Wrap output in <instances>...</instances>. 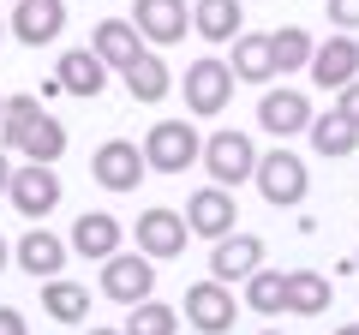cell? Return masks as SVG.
Segmentation results:
<instances>
[{
	"instance_id": "obj_1",
	"label": "cell",
	"mask_w": 359,
	"mask_h": 335,
	"mask_svg": "<svg viewBox=\"0 0 359 335\" xmlns=\"http://www.w3.org/2000/svg\"><path fill=\"white\" fill-rule=\"evenodd\" d=\"M0 144H6L13 156H25V162L54 168V162L66 156V126L36 108V114H25V120H6V126H0Z\"/></svg>"
},
{
	"instance_id": "obj_2",
	"label": "cell",
	"mask_w": 359,
	"mask_h": 335,
	"mask_svg": "<svg viewBox=\"0 0 359 335\" xmlns=\"http://www.w3.org/2000/svg\"><path fill=\"white\" fill-rule=\"evenodd\" d=\"M198 156H204V138L192 132V120H156L150 138H144V162L156 174H186Z\"/></svg>"
},
{
	"instance_id": "obj_3",
	"label": "cell",
	"mask_w": 359,
	"mask_h": 335,
	"mask_svg": "<svg viewBox=\"0 0 359 335\" xmlns=\"http://www.w3.org/2000/svg\"><path fill=\"white\" fill-rule=\"evenodd\" d=\"M150 294H156V258H144V252H114V258L102 264V299H114V306H144Z\"/></svg>"
},
{
	"instance_id": "obj_4",
	"label": "cell",
	"mask_w": 359,
	"mask_h": 335,
	"mask_svg": "<svg viewBox=\"0 0 359 335\" xmlns=\"http://www.w3.org/2000/svg\"><path fill=\"white\" fill-rule=\"evenodd\" d=\"M233 102V66L222 60V54H204V60L186 66V108L192 114H222V108Z\"/></svg>"
},
{
	"instance_id": "obj_5",
	"label": "cell",
	"mask_w": 359,
	"mask_h": 335,
	"mask_svg": "<svg viewBox=\"0 0 359 335\" xmlns=\"http://www.w3.org/2000/svg\"><path fill=\"white\" fill-rule=\"evenodd\" d=\"M144 174H150V162H144V150L126 144V138H108L102 150L90 156V180L102 186V192H138Z\"/></svg>"
},
{
	"instance_id": "obj_6",
	"label": "cell",
	"mask_w": 359,
	"mask_h": 335,
	"mask_svg": "<svg viewBox=\"0 0 359 335\" xmlns=\"http://www.w3.org/2000/svg\"><path fill=\"white\" fill-rule=\"evenodd\" d=\"M252 180H257V192H264L276 210H294L299 198H306V162H299L294 150H264Z\"/></svg>"
},
{
	"instance_id": "obj_7",
	"label": "cell",
	"mask_w": 359,
	"mask_h": 335,
	"mask_svg": "<svg viewBox=\"0 0 359 335\" xmlns=\"http://www.w3.org/2000/svg\"><path fill=\"white\" fill-rule=\"evenodd\" d=\"M233 317H240V299L228 294V282H192L186 287V323H192L198 335H228Z\"/></svg>"
},
{
	"instance_id": "obj_8",
	"label": "cell",
	"mask_w": 359,
	"mask_h": 335,
	"mask_svg": "<svg viewBox=\"0 0 359 335\" xmlns=\"http://www.w3.org/2000/svg\"><path fill=\"white\" fill-rule=\"evenodd\" d=\"M204 168L216 174V186H245L257 174V150L245 132H216L204 138Z\"/></svg>"
},
{
	"instance_id": "obj_9",
	"label": "cell",
	"mask_w": 359,
	"mask_h": 335,
	"mask_svg": "<svg viewBox=\"0 0 359 335\" xmlns=\"http://www.w3.org/2000/svg\"><path fill=\"white\" fill-rule=\"evenodd\" d=\"M6 198H13L18 216L42 221L54 204H60V174H54V168H42V162H25V168H13V186H6Z\"/></svg>"
},
{
	"instance_id": "obj_10",
	"label": "cell",
	"mask_w": 359,
	"mask_h": 335,
	"mask_svg": "<svg viewBox=\"0 0 359 335\" xmlns=\"http://www.w3.org/2000/svg\"><path fill=\"white\" fill-rule=\"evenodd\" d=\"M306 72H311V84H318V90H335V96H341L347 84L359 78V42L347 36V30H335L330 42H318V54H311Z\"/></svg>"
},
{
	"instance_id": "obj_11",
	"label": "cell",
	"mask_w": 359,
	"mask_h": 335,
	"mask_svg": "<svg viewBox=\"0 0 359 335\" xmlns=\"http://www.w3.org/2000/svg\"><path fill=\"white\" fill-rule=\"evenodd\" d=\"M132 25H138L144 42L174 48V42H186V30H192V6H186V0H138V6H132Z\"/></svg>"
},
{
	"instance_id": "obj_12",
	"label": "cell",
	"mask_w": 359,
	"mask_h": 335,
	"mask_svg": "<svg viewBox=\"0 0 359 335\" xmlns=\"http://www.w3.org/2000/svg\"><path fill=\"white\" fill-rule=\"evenodd\" d=\"M186 216H180V210H168V204H156V210H144L138 216V252L144 258H180V252H186Z\"/></svg>"
},
{
	"instance_id": "obj_13",
	"label": "cell",
	"mask_w": 359,
	"mask_h": 335,
	"mask_svg": "<svg viewBox=\"0 0 359 335\" xmlns=\"http://www.w3.org/2000/svg\"><path fill=\"white\" fill-rule=\"evenodd\" d=\"M233 198H228V186H204V192H192L186 198V228L198 233V240H228L233 233Z\"/></svg>"
},
{
	"instance_id": "obj_14",
	"label": "cell",
	"mask_w": 359,
	"mask_h": 335,
	"mask_svg": "<svg viewBox=\"0 0 359 335\" xmlns=\"http://www.w3.org/2000/svg\"><path fill=\"white\" fill-rule=\"evenodd\" d=\"M257 270H264V240H252V233H228V240L210 245V275L216 282H252Z\"/></svg>"
},
{
	"instance_id": "obj_15",
	"label": "cell",
	"mask_w": 359,
	"mask_h": 335,
	"mask_svg": "<svg viewBox=\"0 0 359 335\" xmlns=\"http://www.w3.org/2000/svg\"><path fill=\"white\" fill-rule=\"evenodd\" d=\"M311 102L299 90H264V102H257V126L269 132V138H294V132H311Z\"/></svg>"
},
{
	"instance_id": "obj_16",
	"label": "cell",
	"mask_w": 359,
	"mask_h": 335,
	"mask_svg": "<svg viewBox=\"0 0 359 335\" xmlns=\"http://www.w3.org/2000/svg\"><path fill=\"white\" fill-rule=\"evenodd\" d=\"M66 30V6L60 0H18L13 6V36L25 48H42V42H60Z\"/></svg>"
},
{
	"instance_id": "obj_17",
	"label": "cell",
	"mask_w": 359,
	"mask_h": 335,
	"mask_svg": "<svg viewBox=\"0 0 359 335\" xmlns=\"http://www.w3.org/2000/svg\"><path fill=\"white\" fill-rule=\"evenodd\" d=\"M90 48L108 60V72H126V66H138L144 54H150L132 18H102V25H96V36H90Z\"/></svg>"
},
{
	"instance_id": "obj_18",
	"label": "cell",
	"mask_w": 359,
	"mask_h": 335,
	"mask_svg": "<svg viewBox=\"0 0 359 335\" xmlns=\"http://www.w3.org/2000/svg\"><path fill=\"white\" fill-rule=\"evenodd\" d=\"M60 90H72L78 102H96L102 96V84H108V60L96 48H72V54H60Z\"/></svg>"
},
{
	"instance_id": "obj_19",
	"label": "cell",
	"mask_w": 359,
	"mask_h": 335,
	"mask_svg": "<svg viewBox=\"0 0 359 335\" xmlns=\"http://www.w3.org/2000/svg\"><path fill=\"white\" fill-rule=\"evenodd\" d=\"M72 252H78V258L108 264L120 252V221L108 216V210H84V216L72 221Z\"/></svg>"
},
{
	"instance_id": "obj_20",
	"label": "cell",
	"mask_w": 359,
	"mask_h": 335,
	"mask_svg": "<svg viewBox=\"0 0 359 335\" xmlns=\"http://www.w3.org/2000/svg\"><path fill=\"white\" fill-rule=\"evenodd\" d=\"M66 252H72V245H66V240H54L48 228H30L25 240H18V252H13V258H18V270H30V275H42V282H54V275L66 270Z\"/></svg>"
},
{
	"instance_id": "obj_21",
	"label": "cell",
	"mask_w": 359,
	"mask_h": 335,
	"mask_svg": "<svg viewBox=\"0 0 359 335\" xmlns=\"http://www.w3.org/2000/svg\"><path fill=\"white\" fill-rule=\"evenodd\" d=\"M192 30L204 42H233V36H245V6L240 0H198L192 6Z\"/></svg>"
},
{
	"instance_id": "obj_22",
	"label": "cell",
	"mask_w": 359,
	"mask_h": 335,
	"mask_svg": "<svg viewBox=\"0 0 359 335\" xmlns=\"http://www.w3.org/2000/svg\"><path fill=\"white\" fill-rule=\"evenodd\" d=\"M330 299H335L330 275H318V270H287V311H299V317H323Z\"/></svg>"
},
{
	"instance_id": "obj_23",
	"label": "cell",
	"mask_w": 359,
	"mask_h": 335,
	"mask_svg": "<svg viewBox=\"0 0 359 335\" xmlns=\"http://www.w3.org/2000/svg\"><path fill=\"white\" fill-rule=\"evenodd\" d=\"M233 78H245V84H269L276 78V48H269V36H233Z\"/></svg>"
},
{
	"instance_id": "obj_24",
	"label": "cell",
	"mask_w": 359,
	"mask_h": 335,
	"mask_svg": "<svg viewBox=\"0 0 359 335\" xmlns=\"http://www.w3.org/2000/svg\"><path fill=\"white\" fill-rule=\"evenodd\" d=\"M120 78H126V96H132V102H162V96L174 90V72H168L162 54H144V60L126 66Z\"/></svg>"
},
{
	"instance_id": "obj_25",
	"label": "cell",
	"mask_w": 359,
	"mask_h": 335,
	"mask_svg": "<svg viewBox=\"0 0 359 335\" xmlns=\"http://www.w3.org/2000/svg\"><path fill=\"white\" fill-rule=\"evenodd\" d=\"M353 144H359V126H353L335 102H330V114L311 120V150H318V156H330V162H335V156H347Z\"/></svg>"
},
{
	"instance_id": "obj_26",
	"label": "cell",
	"mask_w": 359,
	"mask_h": 335,
	"mask_svg": "<svg viewBox=\"0 0 359 335\" xmlns=\"http://www.w3.org/2000/svg\"><path fill=\"white\" fill-rule=\"evenodd\" d=\"M42 311H48L54 323H84L90 317V287L66 282V275H54L48 287H42Z\"/></svg>"
},
{
	"instance_id": "obj_27",
	"label": "cell",
	"mask_w": 359,
	"mask_h": 335,
	"mask_svg": "<svg viewBox=\"0 0 359 335\" xmlns=\"http://www.w3.org/2000/svg\"><path fill=\"white\" fill-rule=\"evenodd\" d=\"M269 48H276V72H299V66H311L318 42H311L306 25H282L276 36H269Z\"/></svg>"
},
{
	"instance_id": "obj_28",
	"label": "cell",
	"mask_w": 359,
	"mask_h": 335,
	"mask_svg": "<svg viewBox=\"0 0 359 335\" xmlns=\"http://www.w3.org/2000/svg\"><path fill=\"white\" fill-rule=\"evenodd\" d=\"M245 306L252 311H264V317H276V311H287V275L282 270H257L252 282H245Z\"/></svg>"
},
{
	"instance_id": "obj_29",
	"label": "cell",
	"mask_w": 359,
	"mask_h": 335,
	"mask_svg": "<svg viewBox=\"0 0 359 335\" xmlns=\"http://www.w3.org/2000/svg\"><path fill=\"white\" fill-rule=\"evenodd\" d=\"M180 311L162 306V299H144V306H126V335H174Z\"/></svg>"
},
{
	"instance_id": "obj_30",
	"label": "cell",
	"mask_w": 359,
	"mask_h": 335,
	"mask_svg": "<svg viewBox=\"0 0 359 335\" xmlns=\"http://www.w3.org/2000/svg\"><path fill=\"white\" fill-rule=\"evenodd\" d=\"M330 18L341 30H359V0H330Z\"/></svg>"
},
{
	"instance_id": "obj_31",
	"label": "cell",
	"mask_w": 359,
	"mask_h": 335,
	"mask_svg": "<svg viewBox=\"0 0 359 335\" xmlns=\"http://www.w3.org/2000/svg\"><path fill=\"white\" fill-rule=\"evenodd\" d=\"M335 108H341V114H347V120H353V126H359V78H353V84H347V90H341V102H335Z\"/></svg>"
},
{
	"instance_id": "obj_32",
	"label": "cell",
	"mask_w": 359,
	"mask_h": 335,
	"mask_svg": "<svg viewBox=\"0 0 359 335\" xmlns=\"http://www.w3.org/2000/svg\"><path fill=\"white\" fill-rule=\"evenodd\" d=\"M0 335H30V329H25V317H18L13 306H0Z\"/></svg>"
},
{
	"instance_id": "obj_33",
	"label": "cell",
	"mask_w": 359,
	"mask_h": 335,
	"mask_svg": "<svg viewBox=\"0 0 359 335\" xmlns=\"http://www.w3.org/2000/svg\"><path fill=\"white\" fill-rule=\"evenodd\" d=\"M6 186H13V150H0V198H6Z\"/></svg>"
},
{
	"instance_id": "obj_34",
	"label": "cell",
	"mask_w": 359,
	"mask_h": 335,
	"mask_svg": "<svg viewBox=\"0 0 359 335\" xmlns=\"http://www.w3.org/2000/svg\"><path fill=\"white\" fill-rule=\"evenodd\" d=\"M6 264H13V245H6V240H0V270H6Z\"/></svg>"
},
{
	"instance_id": "obj_35",
	"label": "cell",
	"mask_w": 359,
	"mask_h": 335,
	"mask_svg": "<svg viewBox=\"0 0 359 335\" xmlns=\"http://www.w3.org/2000/svg\"><path fill=\"white\" fill-rule=\"evenodd\" d=\"M335 335H359V323H347V329H335Z\"/></svg>"
},
{
	"instance_id": "obj_36",
	"label": "cell",
	"mask_w": 359,
	"mask_h": 335,
	"mask_svg": "<svg viewBox=\"0 0 359 335\" xmlns=\"http://www.w3.org/2000/svg\"><path fill=\"white\" fill-rule=\"evenodd\" d=\"M90 335H126V329H90Z\"/></svg>"
},
{
	"instance_id": "obj_37",
	"label": "cell",
	"mask_w": 359,
	"mask_h": 335,
	"mask_svg": "<svg viewBox=\"0 0 359 335\" xmlns=\"http://www.w3.org/2000/svg\"><path fill=\"white\" fill-rule=\"evenodd\" d=\"M0 126H6V96H0Z\"/></svg>"
},
{
	"instance_id": "obj_38",
	"label": "cell",
	"mask_w": 359,
	"mask_h": 335,
	"mask_svg": "<svg viewBox=\"0 0 359 335\" xmlns=\"http://www.w3.org/2000/svg\"><path fill=\"white\" fill-rule=\"evenodd\" d=\"M353 270H359V252H353Z\"/></svg>"
},
{
	"instance_id": "obj_39",
	"label": "cell",
	"mask_w": 359,
	"mask_h": 335,
	"mask_svg": "<svg viewBox=\"0 0 359 335\" xmlns=\"http://www.w3.org/2000/svg\"><path fill=\"white\" fill-rule=\"evenodd\" d=\"M0 36H6V25H0Z\"/></svg>"
},
{
	"instance_id": "obj_40",
	"label": "cell",
	"mask_w": 359,
	"mask_h": 335,
	"mask_svg": "<svg viewBox=\"0 0 359 335\" xmlns=\"http://www.w3.org/2000/svg\"><path fill=\"white\" fill-rule=\"evenodd\" d=\"M264 335H276V329H264Z\"/></svg>"
}]
</instances>
